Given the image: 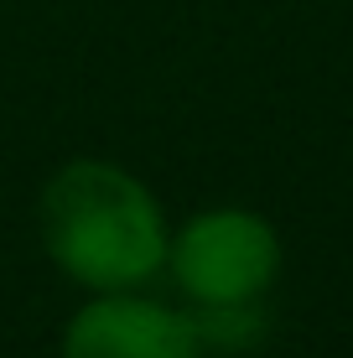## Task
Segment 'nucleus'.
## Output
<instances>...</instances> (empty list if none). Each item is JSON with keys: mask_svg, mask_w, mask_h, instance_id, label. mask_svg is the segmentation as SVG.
Masks as SVG:
<instances>
[{"mask_svg": "<svg viewBox=\"0 0 353 358\" xmlns=\"http://www.w3.org/2000/svg\"><path fill=\"white\" fill-rule=\"evenodd\" d=\"M57 358H203L187 312L136 291H99L63 327Z\"/></svg>", "mask_w": 353, "mask_h": 358, "instance_id": "obj_3", "label": "nucleus"}, {"mask_svg": "<svg viewBox=\"0 0 353 358\" xmlns=\"http://www.w3.org/2000/svg\"><path fill=\"white\" fill-rule=\"evenodd\" d=\"M42 244L83 291H141L166 270V213L136 171L78 156L42 187Z\"/></svg>", "mask_w": 353, "mask_h": 358, "instance_id": "obj_1", "label": "nucleus"}, {"mask_svg": "<svg viewBox=\"0 0 353 358\" xmlns=\"http://www.w3.org/2000/svg\"><path fill=\"white\" fill-rule=\"evenodd\" d=\"M166 270L192 306H250L281 275V234L250 208H208L166 239Z\"/></svg>", "mask_w": 353, "mask_h": 358, "instance_id": "obj_2", "label": "nucleus"}]
</instances>
